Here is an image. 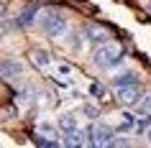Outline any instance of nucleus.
Here are the masks:
<instances>
[{
  "instance_id": "2",
  "label": "nucleus",
  "mask_w": 151,
  "mask_h": 148,
  "mask_svg": "<svg viewBox=\"0 0 151 148\" xmlns=\"http://www.w3.org/2000/svg\"><path fill=\"white\" fill-rule=\"evenodd\" d=\"M39 26L41 31L46 33L49 39H59V36H64V31H67V18L59 13V10H41L39 16Z\"/></svg>"
},
{
  "instance_id": "16",
  "label": "nucleus",
  "mask_w": 151,
  "mask_h": 148,
  "mask_svg": "<svg viewBox=\"0 0 151 148\" xmlns=\"http://www.w3.org/2000/svg\"><path fill=\"white\" fill-rule=\"evenodd\" d=\"M82 115H87L90 120H95V117L100 115V110H97L95 105H90V102H87V105H82Z\"/></svg>"
},
{
  "instance_id": "14",
  "label": "nucleus",
  "mask_w": 151,
  "mask_h": 148,
  "mask_svg": "<svg viewBox=\"0 0 151 148\" xmlns=\"http://www.w3.org/2000/svg\"><path fill=\"white\" fill-rule=\"evenodd\" d=\"M90 94L95 97V100H108V92H105V87L100 82H92L90 84Z\"/></svg>"
},
{
  "instance_id": "3",
  "label": "nucleus",
  "mask_w": 151,
  "mask_h": 148,
  "mask_svg": "<svg viewBox=\"0 0 151 148\" xmlns=\"http://www.w3.org/2000/svg\"><path fill=\"white\" fill-rule=\"evenodd\" d=\"M123 140L115 138V133L108 128V125H92L87 130V146L95 148H108V146H120Z\"/></svg>"
},
{
  "instance_id": "11",
  "label": "nucleus",
  "mask_w": 151,
  "mask_h": 148,
  "mask_svg": "<svg viewBox=\"0 0 151 148\" xmlns=\"http://www.w3.org/2000/svg\"><path fill=\"white\" fill-rule=\"evenodd\" d=\"M31 61L39 66V69H49L51 66V56H49V51H44V49H33L31 51Z\"/></svg>"
},
{
  "instance_id": "12",
  "label": "nucleus",
  "mask_w": 151,
  "mask_h": 148,
  "mask_svg": "<svg viewBox=\"0 0 151 148\" xmlns=\"http://www.w3.org/2000/svg\"><path fill=\"white\" fill-rule=\"evenodd\" d=\"M115 82V87H126V84H138V74L136 71H123V74H118V77L113 79Z\"/></svg>"
},
{
  "instance_id": "8",
  "label": "nucleus",
  "mask_w": 151,
  "mask_h": 148,
  "mask_svg": "<svg viewBox=\"0 0 151 148\" xmlns=\"http://www.w3.org/2000/svg\"><path fill=\"white\" fill-rule=\"evenodd\" d=\"M59 128H62V133H69V130H77L80 128V117L74 115V112H64V115H59Z\"/></svg>"
},
{
  "instance_id": "9",
  "label": "nucleus",
  "mask_w": 151,
  "mask_h": 148,
  "mask_svg": "<svg viewBox=\"0 0 151 148\" xmlns=\"http://www.w3.org/2000/svg\"><path fill=\"white\" fill-rule=\"evenodd\" d=\"M36 21H39V10L36 8H26L23 13L16 18V26L18 28H28V26H33Z\"/></svg>"
},
{
  "instance_id": "15",
  "label": "nucleus",
  "mask_w": 151,
  "mask_h": 148,
  "mask_svg": "<svg viewBox=\"0 0 151 148\" xmlns=\"http://www.w3.org/2000/svg\"><path fill=\"white\" fill-rule=\"evenodd\" d=\"M54 74H59V77H67V79H69L72 74H74V69H72L69 64H56V66H54Z\"/></svg>"
},
{
  "instance_id": "7",
  "label": "nucleus",
  "mask_w": 151,
  "mask_h": 148,
  "mask_svg": "<svg viewBox=\"0 0 151 148\" xmlns=\"http://www.w3.org/2000/svg\"><path fill=\"white\" fill-rule=\"evenodd\" d=\"M62 146H74V148H80V146H87V130L82 133L80 128L77 130H69V133H64V138H62Z\"/></svg>"
},
{
  "instance_id": "10",
  "label": "nucleus",
  "mask_w": 151,
  "mask_h": 148,
  "mask_svg": "<svg viewBox=\"0 0 151 148\" xmlns=\"http://www.w3.org/2000/svg\"><path fill=\"white\" fill-rule=\"evenodd\" d=\"M33 146H41V148H56V146H62V138H51V135H44V133H33Z\"/></svg>"
},
{
  "instance_id": "5",
  "label": "nucleus",
  "mask_w": 151,
  "mask_h": 148,
  "mask_svg": "<svg viewBox=\"0 0 151 148\" xmlns=\"http://www.w3.org/2000/svg\"><path fill=\"white\" fill-rule=\"evenodd\" d=\"M110 28H105V26L100 23H92L85 28V41L87 44H92V46H100V44H105V41H110Z\"/></svg>"
},
{
  "instance_id": "18",
  "label": "nucleus",
  "mask_w": 151,
  "mask_h": 148,
  "mask_svg": "<svg viewBox=\"0 0 151 148\" xmlns=\"http://www.w3.org/2000/svg\"><path fill=\"white\" fill-rule=\"evenodd\" d=\"M146 135H149V143H151V128H149V130H146Z\"/></svg>"
},
{
  "instance_id": "4",
  "label": "nucleus",
  "mask_w": 151,
  "mask_h": 148,
  "mask_svg": "<svg viewBox=\"0 0 151 148\" xmlns=\"http://www.w3.org/2000/svg\"><path fill=\"white\" fill-rule=\"evenodd\" d=\"M115 100H118L120 105H126V107H133V105H138V102L143 100V94H141V87H138V84L115 87Z\"/></svg>"
},
{
  "instance_id": "13",
  "label": "nucleus",
  "mask_w": 151,
  "mask_h": 148,
  "mask_svg": "<svg viewBox=\"0 0 151 148\" xmlns=\"http://www.w3.org/2000/svg\"><path fill=\"white\" fill-rule=\"evenodd\" d=\"M36 130H39V133H44V135H51V138H59V130H62V128H59V123H56V125H51V123H46V120H41Z\"/></svg>"
},
{
  "instance_id": "17",
  "label": "nucleus",
  "mask_w": 151,
  "mask_h": 148,
  "mask_svg": "<svg viewBox=\"0 0 151 148\" xmlns=\"http://www.w3.org/2000/svg\"><path fill=\"white\" fill-rule=\"evenodd\" d=\"M143 107H146V110H151V94L146 97V100H143Z\"/></svg>"
},
{
  "instance_id": "6",
  "label": "nucleus",
  "mask_w": 151,
  "mask_h": 148,
  "mask_svg": "<svg viewBox=\"0 0 151 148\" xmlns=\"http://www.w3.org/2000/svg\"><path fill=\"white\" fill-rule=\"evenodd\" d=\"M0 69H3V82H18V79L23 77V66H21V61H18V59H10V56H5V59H3V66H0Z\"/></svg>"
},
{
  "instance_id": "1",
  "label": "nucleus",
  "mask_w": 151,
  "mask_h": 148,
  "mask_svg": "<svg viewBox=\"0 0 151 148\" xmlns=\"http://www.w3.org/2000/svg\"><path fill=\"white\" fill-rule=\"evenodd\" d=\"M120 61H123V49L115 41H105V44L95 46V51H92V64L97 69H113Z\"/></svg>"
}]
</instances>
